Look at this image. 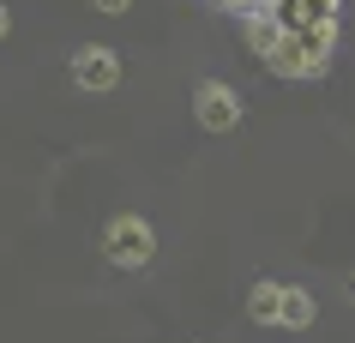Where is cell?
I'll return each instance as SVG.
<instances>
[{
	"label": "cell",
	"mask_w": 355,
	"mask_h": 343,
	"mask_svg": "<svg viewBox=\"0 0 355 343\" xmlns=\"http://www.w3.org/2000/svg\"><path fill=\"white\" fill-rule=\"evenodd\" d=\"M283 30H337V0H265Z\"/></svg>",
	"instance_id": "cell-4"
},
{
	"label": "cell",
	"mask_w": 355,
	"mask_h": 343,
	"mask_svg": "<svg viewBox=\"0 0 355 343\" xmlns=\"http://www.w3.org/2000/svg\"><path fill=\"white\" fill-rule=\"evenodd\" d=\"M91 6H96V12H127L132 0H91Z\"/></svg>",
	"instance_id": "cell-8"
},
{
	"label": "cell",
	"mask_w": 355,
	"mask_h": 343,
	"mask_svg": "<svg viewBox=\"0 0 355 343\" xmlns=\"http://www.w3.org/2000/svg\"><path fill=\"white\" fill-rule=\"evenodd\" d=\"M193 114H199L205 133H229V127L241 121V96L229 91V85H217V78H205V85L193 91Z\"/></svg>",
	"instance_id": "cell-3"
},
{
	"label": "cell",
	"mask_w": 355,
	"mask_h": 343,
	"mask_svg": "<svg viewBox=\"0 0 355 343\" xmlns=\"http://www.w3.org/2000/svg\"><path fill=\"white\" fill-rule=\"evenodd\" d=\"M349 295H355V277H349Z\"/></svg>",
	"instance_id": "cell-10"
},
{
	"label": "cell",
	"mask_w": 355,
	"mask_h": 343,
	"mask_svg": "<svg viewBox=\"0 0 355 343\" xmlns=\"http://www.w3.org/2000/svg\"><path fill=\"white\" fill-rule=\"evenodd\" d=\"M247 313L259 325H277L283 319V283H253L247 289Z\"/></svg>",
	"instance_id": "cell-6"
},
{
	"label": "cell",
	"mask_w": 355,
	"mask_h": 343,
	"mask_svg": "<svg viewBox=\"0 0 355 343\" xmlns=\"http://www.w3.org/2000/svg\"><path fill=\"white\" fill-rule=\"evenodd\" d=\"M73 78H78V91H114L121 85V55L103 49V42H91V49L73 55Z\"/></svg>",
	"instance_id": "cell-5"
},
{
	"label": "cell",
	"mask_w": 355,
	"mask_h": 343,
	"mask_svg": "<svg viewBox=\"0 0 355 343\" xmlns=\"http://www.w3.org/2000/svg\"><path fill=\"white\" fill-rule=\"evenodd\" d=\"M313 313H319V301L307 295V289H283V319H277V325H289V331H307V325H313Z\"/></svg>",
	"instance_id": "cell-7"
},
{
	"label": "cell",
	"mask_w": 355,
	"mask_h": 343,
	"mask_svg": "<svg viewBox=\"0 0 355 343\" xmlns=\"http://www.w3.org/2000/svg\"><path fill=\"white\" fill-rule=\"evenodd\" d=\"M157 253V235H150V223L145 217H114L109 229H103V259H114V265H127V271H139Z\"/></svg>",
	"instance_id": "cell-2"
},
{
	"label": "cell",
	"mask_w": 355,
	"mask_h": 343,
	"mask_svg": "<svg viewBox=\"0 0 355 343\" xmlns=\"http://www.w3.org/2000/svg\"><path fill=\"white\" fill-rule=\"evenodd\" d=\"M331 42H337V30H283L259 60L283 78H319L325 60H331Z\"/></svg>",
	"instance_id": "cell-1"
},
{
	"label": "cell",
	"mask_w": 355,
	"mask_h": 343,
	"mask_svg": "<svg viewBox=\"0 0 355 343\" xmlns=\"http://www.w3.org/2000/svg\"><path fill=\"white\" fill-rule=\"evenodd\" d=\"M6 30H12V19H6V6H0V37H6Z\"/></svg>",
	"instance_id": "cell-9"
}]
</instances>
